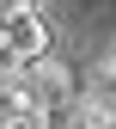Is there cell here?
Returning <instances> with one entry per match:
<instances>
[{
  "label": "cell",
  "mask_w": 116,
  "mask_h": 129,
  "mask_svg": "<svg viewBox=\"0 0 116 129\" xmlns=\"http://www.w3.org/2000/svg\"><path fill=\"white\" fill-rule=\"evenodd\" d=\"M73 99H79V74H73L61 55H43L37 68H25V105L37 111V117H49V129L67 123Z\"/></svg>",
  "instance_id": "cell-2"
},
{
  "label": "cell",
  "mask_w": 116,
  "mask_h": 129,
  "mask_svg": "<svg viewBox=\"0 0 116 129\" xmlns=\"http://www.w3.org/2000/svg\"><path fill=\"white\" fill-rule=\"evenodd\" d=\"M104 74H110V80H116V43H110V61H104Z\"/></svg>",
  "instance_id": "cell-3"
},
{
  "label": "cell",
  "mask_w": 116,
  "mask_h": 129,
  "mask_svg": "<svg viewBox=\"0 0 116 129\" xmlns=\"http://www.w3.org/2000/svg\"><path fill=\"white\" fill-rule=\"evenodd\" d=\"M49 55V19L37 6H0V74H25Z\"/></svg>",
  "instance_id": "cell-1"
}]
</instances>
